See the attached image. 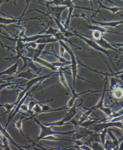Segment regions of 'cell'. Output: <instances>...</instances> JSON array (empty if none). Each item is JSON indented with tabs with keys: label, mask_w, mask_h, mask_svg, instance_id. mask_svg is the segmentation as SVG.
<instances>
[{
	"label": "cell",
	"mask_w": 123,
	"mask_h": 150,
	"mask_svg": "<svg viewBox=\"0 0 123 150\" xmlns=\"http://www.w3.org/2000/svg\"><path fill=\"white\" fill-rule=\"evenodd\" d=\"M33 120L35 121V122L40 126V132L37 138V141H39L41 140L43 137H46L47 136L52 135L59 134L63 135L73 136L74 133L75 129L68 132H58L53 130L52 129L53 127L48 126L41 122L40 120L36 119V117H34Z\"/></svg>",
	"instance_id": "cell-1"
},
{
	"label": "cell",
	"mask_w": 123,
	"mask_h": 150,
	"mask_svg": "<svg viewBox=\"0 0 123 150\" xmlns=\"http://www.w3.org/2000/svg\"><path fill=\"white\" fill-rule=\"evenodd\" d=\"M58 42H59L60 44L63 47L65 51L67 52L71 57V64L70 66L71 74L73 78V92L72 93L73 94L75 92V81L77 78L78 77V59L75 56L73 50H72V49L66 44H65V42L61 40H59Z\"/></svg>",
	"instance_id": "cell-2"
},
{
	"label": "cell",
	"mask_w": 123,
	"mask_h": 150,
	"mask_svg": "<svg viewBox=\"0 0 123 150\" xmlns=\"http://www.w3.org/2000/svg\"><path fill=\"white\" fill-rule=\"evenodd\" d=\"M72 31L75 34V36L80 38L81 40H82L83 41H84L88 46L92 47V49H94L95 50H97V51H98V52H100L103 53L104 54H105L114 65V63L112 62L111 58L110 57V55H109L108 50H105V49H103L102 47H101L100 45H98L97 43L94 40H93L92 38H89L86 35L80 33V32L74 30L73 29H72Z\"/></svg>",
	"instance_id": "cell-3"
},
{
	"label": "cell",
	"mask_w": 123,
	"mask_h": 150,
	"mask_svg": "<svg viewBox=\"0 0 123 150\" xmlns=\"http://www.w3.org/2000/svg\"><path fill=\"white\" fill-rule=\"evenodd\" d=\"M117 127L123 129L122 121L112 122V121H104L101 122H97L92 126L89 129L95 132H100L105 129H109L111 127Z\"/></svg>",
	"instance_id": "cell-4"
},
{
	"label": "cell",
	"mask_w": 123,
	"mask_h": 150,
	"mask_svg": "<svg viewBox=\"0 0 123 150\" xmlns=\"http://www.w3.org/2000/svg\"><path fill=\"white\" fill-rule=\"evenodd\" d=\"M73 17H82L87 20L90 23V22L92 23L93 24H95L96 25H99V26H109L112 28H119L118 25L121 24H122L123 23V20H120V21H111V22H100V21H96L94 19H92L90 17H89L87 15H86L84 13H82L79 15H75L72 16Z\"/></svg>",
	"instance_id": "cell-5"
},
{
	"label": "cell",
	"mask_w": 123,
	"mask_h": 150,
	"mask_svg": "<svg viewBox=\"0 0 123 150\" xmlns=\"http://www.w3.org/2000/svg\"><path fill=\"white\" fill-rule=\"evenodd\" d=\"M41 84V83H38V84H36V86H35L34 88H33L31 90H29V91H28L27 93H26V95H25L24 97L21 99L20 101L19 102V103H18V104L16 105V107L15 108V109L10 114L9 116L8 117L7 122L6 125H5V126H4V127H5L6 129L7 128V127H8V125L9 124V123L10 122V121L13 120L14 117H15V116L16 115V114H17V113H19V112L20 113V112H19V110H20V106H21L22 104L24 103V102L25 101L26 99H27L28 96H29L30 94L31 93V92H33V91H34V90L36 89V88H37L38 86H39V84Z\"/></svg>",
	"instance_id": "cell-6"
},
{
	"label": "cell",
	"mask_w": 123,
	"mask_h": 150,
	"mask_svg": "<svg viewBox=\"0 0 123 150\" xmlns=\"http://www.w3.org/2000/svg\"><path fill=\"white\" fill-rule=\"evenodd\" d=\"M20 58H21L23 61L24 64H23V67L22 68L19 72L22 71L23 70H24L25 69L30 68L34 70L37 74H38L45 69V68L38 67L35 64V62L33 61V59L31 58L26 57L25 56L23 55L21 56Z\"/></svg>",
	"instance_id": "cell-7"
},
{
	"label": "cell",
	"mask_w": 123,
	"mask_h": 150,
	"mask_svg": "<svg viewBox=\"0 0 123 150\" xmlns=\"http://www.w3.org/2000/svg\"><path fill=\"white\" fill-rule=\"evenodd\" d=\"M42 16H37L33 18H20V17L18 18H7L6 17L0 16V24L7 25H13L14 23H20L22 21H29V20H38L41 21V19H43Z\"/></svg>",
	"instance_id": "cell-8"
},
{
	"label": "cell",
	"mask_w": 123,
	"mask_h": 150,
	"mask_svg": "<svg viewBox=\"0 0 123 150\" xmlns=\"http://www.w3.org/2000/svg\"><path fill=\"white\" fill-rule=\"evenodd\" d=\"M38 74H34L32 73L31 71V69L28 68V70L25 71H21L20 72L16 73L15 75L12 76L10 78H8L7 79H4V80L9 82V81L12 80L14 79H16V78H24V79H27L28 80H30L31 79H33L34 78L38 76Z\"/></svg>",
	"instance_id": "cell-9"
},
{
	"label": "cell",
	"mask_w": 123,
	"mask_h": 150,
	"mask_svg": "<svg viewBox=\"0 0 123 150\" xmlns=\"http://www.w3.org/2000/svg\"><path fill=\"white\" fill-rule=\"evenodd\" d=\"M48 9V11L47 14L52 15L53 17L55 18L59 21H61V15L64 10L68 8L65 6H51L50 5H46Z\"/></svg>",
	"instance_id": "cell-10"
},
{
	"label": "cell",
	"mask_w": 123,
	"mask_h": 150,
	"mask_svg": "<svg viewBox=\"0 0 123 150\" xmlns=\"http://www.w3.org/2000/svg\"><path fill=\"white\" fill-rule=\"evenodd\" d=\"M0 132L3 136L6 138L8 139V141H9L10 142H12V144L15 145L16 147L20 150H23V149H26L28 148V146H23L22 145H19L18 144H17L14 140L12 138L11 136L10 135L9 132H7V129H6L4 126H3V124H1L0 123Z\"/></svg>",
	"instance_id": "cell-11"
},
{
	"label": "cell",
	"mask_w": 123,
	"mask_h": 150,
	"mask_svg": "<svg viewBox=\"0 0 123 150\" xmlns=\"http://www.w3.org/2000/svg\"><path fill=\"white\" fill-rule=\"evenodd\" d=\"M102 90H97V91H93L92 90H87L86 91H83L82 92L76 93L75 92L74 93L72 94V96L71 98L69 99V100L68 101V103L66 104V106L68 108H71L72 107L74 104L75 103V102L77 101V99H78V98H80V96L82 95L85 94V93H95V92H102Z\"/></svg>",
	"instance_id": "cell-12"
},
{
	"label": "cell",
	"mask_w": 123,
	"mask_h": 150,
	"mask_svg": "<svg viewBox=\"0 0 123 150\" xmlns=\"http://www.w3.org/2000/svg\"><path fill=\"white\" fill-rule=\"evenodd\" d=\"M95 41L97 43L98 45H100L101 47L106 50H114V51L118 52H121L120 50H118L115 47H114L112 45V44L107 41V40H105L103 37H102V38H100L99 40H95Z\"/></svg>",
	"instance_id": "cell-13"
},
{
	"label": "cell",
	"mask_w": 123,
	"mask_h": 150,
	"mask_svg": "<svg viewBox=\"0 0 123 150\" xmlns=\"http://www.w3.org/2000/svg\"><path fill=\"white\" fill-rule=\"evenodd\" d=\"M34 62L40 64L42 66L44 67V68H47L50 69L52 71H59V69L58 68L56 67L53 64L52 62H49L48 61L45 60V59H41L40 57L35 58L34 59H33Z\"/></svg>",
	"instance_id": "cell-14"
},
{
	"label": "cell",
	"mask_w": 123,
	"mask_h": 150,
	"mask_svg": "<svg viewBox=\"0 0 123 150\" xmlns=\"http://www.w3.org/2000/svg\"><path fill=\"white\" fill-rule=\"evenodd\" d=\"M77 101L75 102V103L74 104V105L72 107H71L69 108V110L66 113V114L65 115V117L63 118L62 120L65 121V122H68L70 121L72 119H73L75 116L77 114Z\"/></svg>",
	"instance_id": "cell-15"
},
{
	"label": "cell",
	"mask_w": 123,
	"mask_h": 150,
	"mask_svg": "<svg viewBox=\"0 0 123 150\" xmlns=\"http://www.w3.org/2000/svg\"><path fill=\"white\" fill-rule=\"evenodd\" d=\"M20 60L17 62L14 63L11 66H10L6 70L0 72V76L4 75H8L9 76H13L17 73V69L18 67L19 64L20 63Z\"/></svg>",
	"instance_id": "cell-16"
},
{
	"label": "cell",
	"mask_w": 123,
	"mask_h": 150,
	"mask_svg": "<svg viewBox=\"0 0 123 150\" xmlns=\"http://www.w3.org/2000/svg\"><path fill=\"white\" fill-rule=\"evenodd\" d=\"M103 0H101V1L100 2L99 6L98 8V10L96 11L95 13H94L93 16H95L98 13H100V8H102L104 9L107 10L109 11L110 12H112V13H117L118 12L122 10H123V7H120L118 6H114V7H109L107 6L106 5H104L102 4V1Z\"/></svg>",
	"instance_id": "cell-17"
},
{
	"label": "cell",
	"mask_w": 123,
	"mask_h": 150,
	"mask_svg": "<svg viewBox=\"0 0 123 150\" xmlns=\"http://www.w3.org/2000/svg\"><path fill=\"white\" fill-rule=\"evenodd\" d=\"M87 28L88 29L91 30H97L98 31L100 32L101 33L105 34V33H111V34H114L123 35V33H117L115 32L109 30L108 29H106V28L103 26H99L97 25H92L91 24L90 25H87Z\"/></svg>",
	"instance_id": "cell-18"
},
{
	"label": "cell",
	"mask_w": 123,
	"mask_h": 150,
	"mask_svg": "<svg viewBox=\"0 0 123 150\" xmlns=\"http://www.w3.org/2000/svg\"><path fill=\"white\" fill-rule=\"evenodd\" d=\"M107 76H106V80H105V86H104V89L103 90V92L101 95V98H100L99 100L98 101V102L97 103L94 107H92L91 109L92 110H95L96 109H99L104 106V101H105V93L106 91H109V90H106V86H107Z\"/></svg>",
	"instance_id": "cell-19"
},
{
	"label": "cell",
	"mask_w": 123,
	"mask_h": 150,
	"mask_svg": "<svg viewBox=\"0 0 123 150\" xmlns=\"http://www.w3.org/2000/svg\"><path fill=\"white\" fill-rule=\"evenodd\" d=\"M59 77V81L61 84H62L63 86H64L69 92L72 93L73 92V88L69 85L68 83V81L66 80V78L64 75V72H63L61 71H58V75Z\"/></svg>",
	"instance_id": "cell-20"
},
{
	"label": "cell",
	"mask_w": 123,
	"mask_h": 150,
	"mask_svg": "<svg viewBox=\"0 0 123 150\" xmlns=\"http://www.w3.org/2000/svg\"><path fill=\"white\" fill-rule=\"evenodd\" d=\"M53 37H55L58 40V41H59V40H61V41H64V42H67V43L70 44V45H72V46L75 47H77V49L80 50H82L81 47L77 46V45L73 43L71 41H70V40H68V38H66V37H65L64 35L62 33H61V32L60 31L58 32L56 34L54 35Z\"/></svg>",
	"instance_id": "cell-21"
},
{
	"label": "cell",
	"mask_w": 123,
	"mask_h": 150,
	"mask_svg": "<svg viewBox=\"0 0 123 150\" xmlns=\"http://www.w3.org/2000/svg\"><path fill=\"white\" fill-rule=\"evenodd\" d=\"M75 8V4L68 8V16H67L66 20H65L64 22H61L62 23L64 27L66 29L71 30L72 28H70V20L72 17V13H73V11Z\"/></svg>",
	"instance_id": "cell-22"
},
{
	"label": "cell",
	"mask_w": 123,
	"mask_h": 150,
	"mask_svg": "<svg viewBox=\"0 0 123 150\" xmlns=\"http://www.w3.org/2000/svg\"><path fill=\"white\" fill-rule=\"evenodd\" d=\"M24 118H25V116H22L19 120L16 121V122L15 123V125H14L15 127L16 128V129H18V130L20 132V133L22 135L23 137L27 139H28V141H30L31 142H32V144H34L35 142H33V141L31 140V139L29 138H28V136L24 134V132H23V119H24Z\"/></svg>",
	"instance_id": "cell-23"
},
{
	"label": "cell",
	"mask_w": 123,
	"mask_h": 150,
	"mask_svg": "<svg viewBox=\"0 0 123 150\" xmlns=\"http://www.w3.org/2000/svg\"><path fill=\"white\" fill-rule=\"evenodd\" d=\"M4 108L6 109V111L2 114L0 115V119H1V116H4V115L8 113H11L15 109V108H16V105H15L14 102L13 103H6V104H0V108Z\"/></svg>",
	"instance_id": "cell-24"
},
{
	"label": "cell",
	"mask_w": 123,
	"mask_h": 150,
	"mask_svg": "<svg viewBox=\"0 0 123 150\" xmlns=\"http://www.w3.org/2000/svg\"><path fill=\"white\" fill-rule=\"evenodd\" d=\"M58 41V40L53 36H47L38 39L35 42L37 44H47L55 43Z\"/></svg>",
	"instance_id": "cell-25"
},
{
	"label": "cell",
	"mask_w": 123,
	"mask_h": 150,
	"mask_svg": "<svg viewBox=\"0 0 123 150\" xmlns=\"http://www.w3.org/2000/svg\"><path fill=\"white\" fill-rule=\"evenodd\" d=\"M53 48V53L49 52H43L44 53H46V54H49V55H53L54 57L57 58V59H58L59 62H62V63H65L66 65H70L71 64V61H68L67 59H65L63 57H62L60 55H58L55 52H54V50L53 49V46H52Z\"/></svg>",
	"instance_id": "cell-26"
},
{
	"label": "cell",
	"mask_w": 123,
	"mask_h": 150,
	"mask_svg": "<svg viewBox=\"0 0 123 150\" xmlns=\"http://www.w3.org/2000/svg\"><path fill=\"white\" fill-rule=\"evenodd\" d=\"M112 96L117 99L122 98L123 96V89L122 87L117 86L111 91Z\"/></svg>",
	"instance_id": "cell-27"
},
{
	"label": "cell",
	"mask_w": 123,
	"mask_h": 150,
	"mask_svg": "<svg viewBox=\"0 0 123 150\" xmlns=\"http://www.w3.org/2000/svg\"><path fill=\"white\" fill-rule=\"evenodd\" d=\"M52 101H53V99L46 100V101H44L39 102L37 101V100H36V99H35L34 98H32L29 101V102H28V104L29 113L32 114H33V112H31V111H32V109L33 107H34V106L36 104H43V103H47V102H48Z\"/></svg>",
	"instance_id": "cell-28"
},
{
	"label": "cell",
	"mask_w": 123,
	"mask_h": 150,
	"mask_svg": "<svg viewBox=\"0 0 123 150\" xmlns=\"http://www.w3.org/2000/svg\"><path fill=\"white\" fill-rule=\"evenodd\" d=\"M43 124H44L46 126H52L53 127H61L64 125H71L72 123L71 122H65V121L62 119V120H59L58 121H54L53 122L47 123H43Z\"/></svg>",
	"instance_id": "cell-29"
},
{
	"label": "cell",
	"mask_w": 123,
	"mask_h": 150,
	"mask_svg": "<svg viewBox=\"0 0 123 150\" xmlns=\"http://www.w3.org/2000/svg\"><path fill=\"white\" fill-rule=\"evenodd\" d=\"M41 140H46V141H53V142H57V141H68L74 142V140H68V139H65L61 138L58 137H56L53 135H52L47 136L46 137H43Z\"/></svg>",
	"instance_id": "cell-30"
},
{
	"label": "cell",
	"mask_w": 123,
	"mask_h": 150,
	"mask_svg": "<svg viewBox=\"0 0 123 150\" xmlns=\"http://www.w3.org/2000/svg\"><path fill=\"white\" fill-rule=\"evenodd\" d=\"M87 110L83 114L81 115L80 117V120H78V121H77V122L78 124H80L81 123L83 122L84 121H86L87 120L90 119V115L92 113L93 110H92L91 108H87Z\"/></svg>",
	"instance_id": "cell-31"
},
{
	"label": "cell",
	"mask_w": 123,
	"mask_h": 150,
	"mask_svg": "<svg viewBox=\"0 0 123 150\" xmlns=\"http://www.w3.org/2000/svg\"><path fill=\"white\" fill-rule=\"evenodd\" d=\"M107 133H108L109 135L110 136V137L111 138V140L112 141V142L114 143V144L115 145V148L116 149H119V146L120 144V142L119 140L118 139L114 133H112V132L111 130L109 128L108 129V131H107Z\"/></svg>",
	"instance_id": "cell-32"
},
{
	"label": "cell",
	"mask_w": 123,
	"mask_h": 150,
	"mask_svg": "<svg viewBox=\"0 0 123 150\" xmlns=\"http://www.w3.org/2000/svg\"><path fill=\"white\" fill-rule=\"evenodd\" d=\"M59 31V30L58 29L54 28H53L52 25H50L47 30L43 31L42 32H40L39 34H42V33H44V34H43L50 35L53 36Z\"/></svg>",
	"instance_id": "cell-33"
},
{
	"label": "cell",
	"mask_w": 123,
	"mask_h": 150,
	"mask_svg": "<svg viewBox=\"0 0 123 150\" xmlns=\"http://www.w3.org/2000/svg\"><path fill=\"white\" fill-rule=\"evenodd\" d=\"M121 83H122V81H120V80H118L115 77H112L110 79V91H112L114 88L117 87V86Z\"/></svg>",
	"instance_id": "cell-34"
},
{
	"label": "cell",
	"mask_w": 123,
	"mask_h": 150,
	"mask_svg": "<svg viewBox=\"0 0 123 150\" xmlns=\"http://www.w3.org/2000/svg\"><path fill=\"white\" fill-rule=\"evenodd\" d=\"M103 147L105 150H114L116 149L115 145L112 140H106L105 141Z\"/></svg>",
	"instance_id": "cell-35"
},
{
	"label": "cell",
	"mask_w": 123,
	"mask_h": 150,
	"mask_svg": "<svg viewBox=\"0 0 123 150\" xmlns=\"http://www.w3.org/2000/svg\"><path fill=\"white\" fill-rule=\"evenodd\" d=\"M90 146L92 150H105L103 145L99 142H92L90 144Z\"/></svg>",
	"instance_id": "cell-36"
},
{
	"label": "cell",
	"mask_w": 123,
	"mask_h": 150,
	"mask_svg": "<svg viewBox=\"0 0 123 150\" xmlns=\"http://www.w3.org/2000/svg\"><path fill=\"white\" fill-rule=\"evenodd\" d=\"M1 141L3 142V144H1L0 146L3 149L5 150H12L11 147L10 146L9 142L8 139L3 136V138L1 139Z\"/></svg>",
	"instance_id": "cell-37"
},
{
	"label": "cell",
	"mask_w": 123,
	"mask_h": 150,
	"mask_svg": "<svg viewBox=\"0 0 123 150\" xmlns=\"http://www.w3.org/2000/svg\"><path fill=\"white\" fill-rule=\"evenodd\" d=\"M92 37L93 40H99L100 38H102V37H103L104 34L101 33L100 32L98 31L97 30H92Z\"/></svg>",
	"instance_id": "cell-38"
},
{
	"label": "cell",
	"mask_w": 123,
	"mask_h": 150,
	"mask_svg": "<svg viewBox=\"0 0 123 150\" xmlns=\"http://www.w3.org/2000/svg\"><path fill=\"white\" fill-rule=\"evenodd\" d=\"M107 131H108V129H105L101 131V133H100V139H101V144L103 145H104L106 140V134H107Z\"/></svg>",
	"instance_id": "cell-39"
},
{
	"label": "cell",
	"mask_w": 123,
	"mask_h": 150,
	"mask_svg": "<svg viewBox=\"0 0 123 150\" xmlns=\"http://www.w3.org/2000/svg\"><path fill=\"white\" fill-rule=\"evenodd\" d=\"M99 110L104 112L105 114L107 115V116H110L113 113L112 109L110 107H106L103 106V107H102L100 109H99Z\"/></svg>",
	"instance_id": "cell-40"
},
{
	"label": "cell",
	"mask_w": 123,
	"mask_h": 150,
	"mask_svg": "<svg viewBox=\"0 0 123 150\" xmlns=\"http://www.w3.org/2000/svg\"><path fill=\"white\" fill-rule=\"evenodd\" d=\"M22 83H11V82H8L7 83H4V84H0V91H1V90L4 89L5 88H8L9 86H13V85H16V84H21Z\"/></svg>",
	"instance_id": "cell-41"
},
{
	"label": "cell",
	"mask_w": 123,
	"mask_h": 150,
	"mask_svg": "<svg viewBox=\"0 0 123 150\" xmlns=\"http://www.w3.org/2000/svg\"><path fill=\"white\" fill-rule=\"evenodd\" d=\"M20 109H21L23 111H25V112H28L29 113V110H28V105L26 104H22L21 106H20Z\"/></svg>",
	"instance_id": "cell-42"
},
{
	"label": "cell",
	"mask_w": 123,
	"mask_h": 150,
	"mask_svg": "<svg viewBox=\"0 0 123 150\" xmlns=\"http://www.w3.org/2000/svg\"><path fill=\"white\" fill-rule=\"evenodd\" d=\"M65 49H64L62 45L60 44V55L62 56V57H64V53H65Z\"/></svg>",
	"instance_id": "cell-43"
},
{
	"label": "cell",
	"mask_w": 123,
	"mask_h": 150,
	"mask_svg": "<svg viewBox=\"0 0 123 150\" xmlns=\"http://www.w3.org/2000/svg\"><path fill=\"white\" fill-rule=\"evenodd\" d=\"M90 5H91V10H92L93 15V16H91V17H93V16H94V13H95L96 11H95L94 9H93V5L92 0H90Z\"/></svg>",
	"instance_id": "cell-44"
},
{
	"label": "cell",
	"mask_w": 123,
	"mask_h": 150,
	"mask_svg": "<svg viewBox=\"0 0 123 150\" xmlns=\"http://www.w3.org/2000/svg\"><path fill=\"white\" fill-rule=\"evenodd\" d=\"M7 82H8V81L5 80L4 79H0V84H4V83H7Z\"/></svg>",
	"instance_id": "cell-45"
},
{
	"label": "cell",
	"mask_w": 123,
	"mask_h": 150,
	"mask_svg": "<svg viewBox=\"0 0 123 150\" xmlns=\"http://www.w3.org/2000/svg\"><path fill=\"white\" fill-rule=\"evenodd\" d=\"M16 1H17V0H14V3L16 5Z\"/></svg>",
	"instance_id": "cell-46"
},
{
	"label": "cell",
	"mask_w": 123,
	"mask_h": 150,
	"mask_svg": "<svg viewBox=\"0 0 123 150\" xmlns=\"http://www.w3.org/2000/svg\"><path fill=\"white\" fill-rule=\"evenodd\" d=\"M3 135L1 134V133H0V140H1L2 139V138H3Z\"/></svg>",
	"instance_id": "cell-47"
},
{
	"label": "cell",
	"mask_w": 123,
	"mask_h": 150,
	"mask_svg": "<svg viewBox=\"0 0 123 150\" xmlns=\"http://www.w3.org/2000/svg\"><path fill=\"white\" fill-rule=\"evenodd\" d=\"M46 1H48V0H46Z\"/></svg>",
	"instance_id": "cell-48"
},
{
	"label": "cell",
	"mask_w": 123,
	"mask_h": 150,
	"mask_svg": "<svg viewBox=\"0 0 123 150\" xmlns=\"http://www.w3.org/2000/svg\"><path fill=\"white\" fill-rule=\"evenodd\" d=\"M0 92H1V91H0Z\"/></svg>",
	"instance_id": "cell-49"
}]
</instances>
